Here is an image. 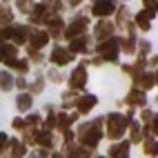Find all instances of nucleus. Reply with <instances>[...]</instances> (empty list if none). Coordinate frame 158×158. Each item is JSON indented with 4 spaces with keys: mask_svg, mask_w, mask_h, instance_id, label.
<instances>
[{
    "mask_svg": "<svg viewBox=\"0 0 158 158\" xmlns=\"http://www.w3.org/2000/svg\"><path fill=\"white\" fill-rule=\"evenodd\" d=\"M71 2H73V5H76V2H80V0H71Z\"/></svg>",
    "mask_w": 158,
    "mask_h": 158,
    "instance_id": "obj_29",
    "label": "nucleus"
},
{
    "mask_svg": "<svg viewBox=\"0 0 158 158\" xmlns=\"http://www.w3.org/2000/svg\"><path fill=\"white\" fill-rule=\"evenodd\" d=\"M111 31H114V25L105 23V20L96 25V36H98V40H105L107 36H111Z\"/></svg>",
    "mask_w": 158,
    "mask_h": 158,
    "instance_id": "obj_8",
    "label": "nucleus"
},
{
    "mask_svg": "<svg viewBox=\"0 0 158 158\" xmlns=\"http://www.w3.org/2000/svg\"><path fill=\"white\" fill-rule=\"evenodd\" d=\"M127 125H129L127 116L114 114V116H109V120H107V134L111 136V138H120V136L125 134V127H127Z\"/></svg>",
    "mask_w": 158,
    "mask_h": 158,
    "instance_id": "obj_2",
    "label": "nucleus"
},
{
    "mask_svg": "<svg viewBox=\"0 0 158 158\" xmlns=\"http://www.w3.org/2000/svg\"><path fill=\"white\" fill-rule=\"evenodd\" d=\"M145 149H147V154H156V143H154V140H147Z\"/></svg>",
    "mask_w": 158,
    "mask_h": 158,
    "instance_id": "obj_26",
    "label": "nucleus"
},
{
    "mask_svg": "<svg viewBox=\"0 0 158 158\" xmlns=\"http://www.w3.org/2000/svg\"><path fill=\"white\" fill-rule=\"evenodd\" d=\"M94 105H96V96H85V98H80L78 100V109L82 111V114H87Z\"/></svg>",
    "mask_w": 158,
    "mask_h": 158,
    "instance_id": "obj_10",
    "label": "nucleus"
},
{
    "mask_svg": "<svg viewBox=\"0 0 158 158\" xmlns=\"http://www.w3.org/2000/svg\"><path fill=\"white\" fill-rule=\"evenodd\" d=\"M114 9H116V5L111 2V0H98V2L94 5L91 11L96 14V16H109V14L114 11Z\"/></svg>",
    "mask_w": 158,
    "mask_h": 158,
    "instance_id": "obj_4",
    "label": "nucleus"
},
{
    "mask_svg": "<svg viewBox=\"0 0 158 158\" xmlns=\"http://www.w3.org/2000/svg\"><path fill=\"white\" fill-rule=\"evenodd\" d=\"M31 140H38L40 145L49 147V145H51V136H49V134H45V131H38L36 136H31Z\"/></svg>",
    "mask_w": 158,
    "mask_h": 158,
    "instance_id": "obj_16",
    "label": "nucleus"
},
{
    "mask_svg": "<svg viewBox=\"0 0 158 158\" xmlns=\"http://www.w3.org/2000/svg\"><path fill=\"white\" fill-rule=\"evenodd\" d=\"M143 138V136H140V127H138V123H131V140L134 143H138Z\"/></svg>",
    "mask_w": 158,
    "mask_h": 158,
    "instance_id": "obj_21",
    "label": "nucleus"
},
{
    "mask_svg": "<svg viewBox=\"0 0 158 158\" xmlns=\"http://www.w3.org/2000/svg\"><path fill=\"white\" fill-rule=\"evenodd\" d=\"M87 49V38L82 36V38H76L71 43V51H85Z\"/></svg>",
    "mask_w": 158,
    "mask_h": 158,
    "instance_id": "obj_17",
    "label": "nucleus"
},
{
    "mask_svg": "<svg viewBox=\"0 0 158 158\" xmlns=\"http://www.w3.org/2000/svg\"><path fill=\"white\" fill-rule=\"evenodd\" d=\"M127 149H129V145L127 143H120V145H114L111 149H109V156L111 158H129V154H127Z\"/></svg>",
    "mask_w": 158,
    "mask_h": 158,
    "instance_id": "obj_7",
    "label": "nucleus"
},
{
    "mask_svg": "<svg viewBox=\"0 0 158 158\" xmlns=\"http://www.w3.org/2000/svg\"><path fill=\"white\" fill-rule=\"evenodd\" d=\"M116 47H118V40H116V38H111V40H105L102 45H98V51L107 54V51H116Z\"/></svg>",
    "mask_w": 158,
    "mask_h": 158,
    "instance_id": "obj_12",
    "label": "nucleus"
},
{
    "mask_svg": "<svg viewBox=\"0 0 158 158\" xmlns=\"http://www.w3.org/2000/svg\"><path fill=\"white\" fill-rule=\"evenodd\" d=\"M11 85H14V78L7 71H0V89H11Z\"/></svg>",
    "mask_w": 158,
    "mask_h": 158,
    "instance_id": "obj_14",
    "label": "nucleus"
},
{
    "mask_svg": "<svg viewBox=\"0 0 158 158\" xmlns=\"http://www.w3.org/2000/svg\"><path fill=\"white\" fill-rule=\"evenodd\" d=\"M129 102L131 105H145V94L143 91H131L129 94Z\"/></svg>",
    "mask_w": 158,
    "mask_h": 158,
    "instance_id": "obj_18",
    "label": "nucleus"
},
{
    "mask_svg": "<svg viewBox=\"0 0 158 158\" xmlns=\"http://www.w3.org/2000/svg\"><path fill=\"white\" fill-rule=\"evenodd\" d=\"M100 123L96 120V123H89V125H85V127L80 129V143L82 145H87V147H96L98 145V140H100Z\"/></svg>",
    "mask_w": 158,
    "mask_h": 158,
    "instance_id": "obj_1",
    "label": "nucleus"
},
{
    "mask_svg": "<svg viewBox=\"0 0 158 158\" xmlns=\"http://www.w3.org/2000/svg\"><path fill=\"white\" fill-rule=\"evenodd\" d=\"M62 98H65V107H69V105H73V102H76V100H73L76 96H71V94H67V96H62Z\"/></svg>",
    "mask_w": 158,
    "mask_h": 158,
    "instance_id": "obj_27",
    "label": "nucleus"
},
{
    "mask_svg": "<svg viewBox=\"0 0 158 158\" xmlns=\"http://www.w3.org/2000/svg\"><path fill=\"white\" fill-rule=\"evenodd\" d=\"M54 158H60V156H54Z\"/></svg>",
    "mask_w": 158,
    "mask_h": 158,
    "instance_id": "obj_30",
    "label": "nucleus"
},
{
    "mask_svg": "<svg viewBox=\"0 0 158 158\" xmlns=\"http://www.w3.org/2000/svg\"><path fill=\"white\" fill-rule=\"evenodd\" d=\"M0 23H2V25L5 23H11V14H9L5 7H0Z\"/></svg>",
    "mask_w": 158,
    "mask_h": 158,
    "instance_id": "obj_24",
    "label": "nucleus"
},
{
    "mask_svg": "<svg viewBox=\"0 0 158 158\" xmlns=\"http://www.w3.org/2000/svg\"><path fill=\"white\" fill-rule=\"evenodd\" d=\"M140 80H143V87H147V89L156 85V76H154V73H147V76H143Z\"/></svg>",
    "mask_w": 158,
    "mask_h": 158,
    "instance_id": "obj_20",
    "label": "nucleus"
},
{
    "mask_svg": "<svg viewBox=\"0 0 158 158\" xmlns=\"http://www.w3.org/2000/svg\"><path fill=\"white\" fill-rule=\"evenodd\" d=\"M51 34H54V36H60L62 34V31H60V27H62V23H60V20H51Z\"/></svg>",
    "mask_w": 158,
    "mask_h": 158,
    "instance_id": "obj_23",
    "label": "nucleus"
},
{
    "mask_svg": "<svg viewBox=\"0 0 158 158\" xmlns=\"http://www.w3.org/2000/svg\"><path fill=\"white\" fill-rule=\"evenodd\" d=\"M16 54V47H11V45H0V60H7V58H11Z\"/></svg>",
    "mask_w": 158,
    "mask_h": 158,
    "instance_id": "obj_13",
    "label": "nucleus"
},
{
    "mask_svg": "<svg viewBox=\"0 0 158 158\" xmlns=\"http://www.w3.org/2000/svg\"><path fill=\"white\" fill-rule=\"evenodd\" d=\"M7 143H9V140H7V136H5V134H0V152L5 149V145H7Z\"/></svg>",
    "mask_w": 158,
    "mask_h": 158,
    "instance_id": "obj_28",
    "label": "nucleus"
},
{
    "mask_svg": "<svg viewBox=\"0 0 158 158\" xmlns=\"http://www.w3.org/2000/svg\"><path fill=\"white\" fill-rule=\"evenodd\" d=\"M152 16H154L152 11H143V14L136 16V20H138V25H140L143 29H149V18H152Z\"/></svg>",
    "mask_w": 158,
    "mask_h": 158,
    "instance_id": "obj_15",
    "label": "nucleus"
},
{
    "mask_svg": "<svg viewBox=\"0 0 158 158\" xmlns=\"http://www.w3.org/2000/svg\"><path fill=\"white\" fill-rule=\"evenodd\" d=\"M69 60H71V54L65 51L62 47H56L54 54H51V62H56V65H67Z\"/></svg>",
    "mask_w": 158,
    "mask_h": 158,
    "instance_id": "obj_6",
    "label": "nucleus"
},
{
    "mask_svg": "<svg viewBox=\"0 0 158 158\" xmlns=\"http://www.w3.org/2000/svg\"><path fill=\"white\" fill-rule=\"evenodd\" d=\"M85 82H87V71H85V67H78L76 71L71 73L69 85H71L73 89H78V87H85Z\"/></svg>",
    "mask_w": 158,
    "mask_h": 158,
    "instance_id": "obj_3",
    "label": "nucleus"
},
{
    "mask_svg": "<svg viewBox=\"0 0 158 158\" xmlns=\"http://www.w3.org/2000/svg\"><path fill=\"white\" fill-rule=\"evenodd\" d=\"M85 27H87V18H85V16H82V18H76V20L71 23V27H69V29L65 31V36H67V38H73L76 34H80V31H85Z\"/></svg>",
    "mask_w": 158,
    "mask_h": 158,
    "instance_id": "obj_5",
    "label": "nucleus"
},
{
    "mask_svg": "<svg viewBox=\"0 0 158 158\" xmlns=\"http://www.w3.org/2000/svg\"><path fill=\"white\" fill-rule=\"evenodd\" d=\"M47 40H49L47 31H34V34H31V45H34L36 49L43 47V45H47Z\"/></svg>",
    "mask_w": 158,
    "mask_h": 158,
    "instance_id": "obj_9",
    "label": "nucleus"
},
{
    "mask_svg": "<svg viewBox=\"0 0 158 158\" xmlns=\"http://www.w3.org/2000/svg\"><path fill=\"white\" fill-rule=\"evenodd\" d=\"M9 145H11V152H14V158H23V156H25V147L20 145L18 140H11Z\"/></svg>",
    "mask_w": 158,
    "mask_h": 158,
    "instance_id": "obj_19",
    "label": "nucleus"
},
{
    "mask_svg": "<svg viewBox=\"0 0 158 158\" xmlns=\"http://www.w3.org/2000/svg\"><path fill=\"white\" fill-rule=\"evenodd\" d=\"M73 118H76V116H65V114H62V116H60V127L65 129V127H67V125H69Z\"/></svg>",
    "mask_w": 158,
    "mask_h": 158,
    "instance_id": "obj_25",
    "label": "nucleus"
},
{
    "mask_svg": "<svg viewBox=\"0 0 158 158\" xmlns=\"http://www.w3.org/2000/svg\"><path fill=\"white\" fill-rule=\"evenodd\" d=\"M29 107H31V96H29V94H20V96H18V109L27 111Z\"/></svg>",
    "mask_w": 158,
    "mask_h": 158,
    "instance_id": "obj_11",
    "label": "nucleus"
},
{
    "mask_svg": "<svg viewBox=\"0 0 158 158\" xmlns=\"http://www.w3.org/2000/svg\"><path fill=\"white\" fill-rule=\"evenodd\" d=\"M31 7H34V5H31V0H18V9H20V11L29 14V11H31Z\"/></svg>",
    "mask_w": 158,
    "mask_h": 158,
    "instance_id": "obj_22",
    "label": "nucleus"
}]
</instances>
